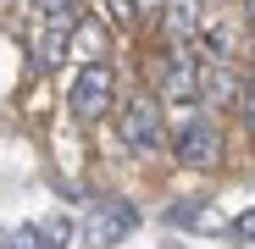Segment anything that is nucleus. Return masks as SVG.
<instances>
[{
  "mask_svg": "<svg viewBox=\"0 0 255 249\" xmlns=\"http://www.w3.org/2000/svg\"><path fill=\"white\" fill-rule=\"evenodd\" d=\"M172 155L189 172H217L222 166V128L211 116H183L178 133H172Z\"/></svg>",
  "mask_w": 255,
  "mask_h": 249,
  "instance_id": "1",
  "label": "nucleus"
},
{
  "mask_svg": "<svg viewBox=\"0 0 255 249\" xmlns=\"http://www.w3.org/2000/svg\"><path fill=\"white\" fill-rule=\"evenodd\" d=\"M67 56H78L83 67H106V22L100 17H78L72 39H67Z\"/></svg>",
  "mask_w": 255,
  "mask_h": 249,
  "instance_id": "8",
  "label": "nucleus"
},
{
  "mask_svg": "<svg viewBox=\"0 0 255 249\" xmlns=\"http://www.w3.org/2000/svg\"><path fill=\"white\" fill-rule=\"evenodd\" d=\"M239 94H244V83H239L228 67H205V72H200V100H211V105H239Z\"/></svg>",
  "mask_w": 255,
  "mask_h": 249,
  "instance_id": "9",
  "label": "nucleus"
},
{
  "mask_svg": "<svg viewBox=\"0 0 255 249\" xmlns=\"http://www.w3.org/2000/svg\"><path fill=\"white\" fill-rule=\"evenodd\" d=\"M45 11V33H39V72H50V67H61L67 61V39H72V28H78V17H83V6H39Z\"/></svg>",
  "mask_w": 255,
  "mask_h": 249,
  "instance_id": "5",
  "label": "nucleus"
},
{
  "mask_svg": "<svg viewBox=\"0 0 255 249\" xmlns=\"http://www.w3.org/2000/svg\"><path fill=\"white\" fill-rule=\"evenodd\" d=\"M200 222H211V205H205V199H178V205H166V227L194 233Z\"/></svg>",
  "mask_w": 255,
  "mask_h": 249,
  "instance_id": "10",
  "label": "nucleus"
},
{
  "mask_svg": "<svg viewBox=\"0 0 255 249\" xmlns=\"http://www.w3.org/2000/svg\"><path fill=\"white\" fill-rule=\"evenodd\" d=\"M222 238H233V244H255V211H244V216H233V222L222 227Z\"/></svg>",
  "mask_w": 255,
  "mask_h": 249,
  "instance_id": "12",
  "label": "nucleus"
},
{
  "mask_svg": "<svg viewBox=\"0 0 255 249\" xmlns=\"http://www.w3.org/2000/svg\"><path fill=\"white\" fill-rule=\"evenodd\" d=\"M39 238H45V249H67V238H72V227L56 216V222H39Z\"/></svg>",
  "mask_w": 255,
  "mask_h": 249,
  "instance_id": "13",
  "label": "nucleus"
},
{
  "mask_svg": "<svg viewBox=\"0 0 255 249\" xmlns=\"http://www.w3.org/2000/svg\"><path fill=\"white\" fill-rule=\"evenodd\" d=\"M117 133H122V144L133 150V155H150V150H161V144H166V122H161V105H155L150 94H133V100H122V105H117Z\"/></svg>",
  "mask_w": 255,
  "mask_h": 249,
  "instance_id": "2",
  "label": "nucleus"
},
{
  "mask_svg": "<svg viewBox=\"0 0 255 249\" xmlns=\"http://www.w3.org/2000/svg\"><path fill=\"white\" fill-rule=\"evenodd\" d=\"M239 111H244V116H250V128H255V78H250V83H244V94H239Z\"/></svg>",
  "mask_w": 255,
  "mask_h": 249,
  "instance_id": "15",
  "label": "nucleus"
},
{
  "mask_svg": "<svg viewBox=\"0 0 255 249\" xmlns=\"http://www.w3.org/2000/svg\"><path fill=\"white\" fill-rule=\"evenodd\" d=\"M83 227H89V244L111 249V244H122L128 233H139V211H133L128 199H95Z\"/></svg>",
  "mask_w": 255,
  "mask_h": 249,
  "instance_id": "6",
  "label": "nucleus"
},
{
  "mask_svg": "<svg viewBox=\"0 0 255 249\" xmlns=\"http://www.w3.org/2000/svg\"><path fill=\"white\" fill-rule=\"evenodd\" d=\"M155 89H161V100H172V105H194V100H200V56H194V50H166ZM161 100H155V105H161Z\"/></svg>",
  "mask_w": 255,
  "mask_h": 249,
  "instance_id": "4",
  "label": "nucleus"
},
{
  "mask_svg": "<svg viewBox=\"0 0 255 249\" xmlns=\"http://www.w3.org/2000/svg\"><path fill=\"white\" fill-rule=\"evenodd\" d=\"M67 100H72V116H78V122L111 116V111H117V72H111V67H83Z\"/></svg>",
  "mask_w": 255,
  "mask_h": 249,
  "instance_id": "3",
  "label": "nucleus"
},
{
  "mask_svg": "<svg viewBox=\"0 0 255 249\" xmlns=\"http://www.w3.org/2000/svg\"><path fill=\"white\" fill-rule=\"evenodd\" d=\"M117 22H139V11H150V6H128V0H111V6H106Z\"/></svg>",
  "mask_w": 255,
  "mask_h": 249,
  "instance_id": "14",
  "label": "nucleus"
},
{
  "mask_svg": "<svg viewBox=\"0 0 255 249\" xmlns=\"http://www.w3.org/2000/svg\"><path fill=\"white\" fill-rule=\"evenodd\" d=\"M0 249H45V238H39V222H33V227H11L6 238H0Z\"/></svg>",
  "mask_w": 255,
  "mask_h": 249,
  "instance_id": "11",
  "label": "nucleus"
},
{
  "mask_svg": "<svg viewBox=\"0 0 255 249\" xmlns=\"http://www.w3.org/2000/svg\"><path fill=\"white\" fill-rule=\"evenodd\" d=\"M161 11V33L172 39V50H194V33H200V6H189V0H178V6H155Z\"/></svg>",
  "mask_w": 255,
  "mask_h": 249,
  "instance_id": "7",
  "label": "nucleus"
}]
</instances>
